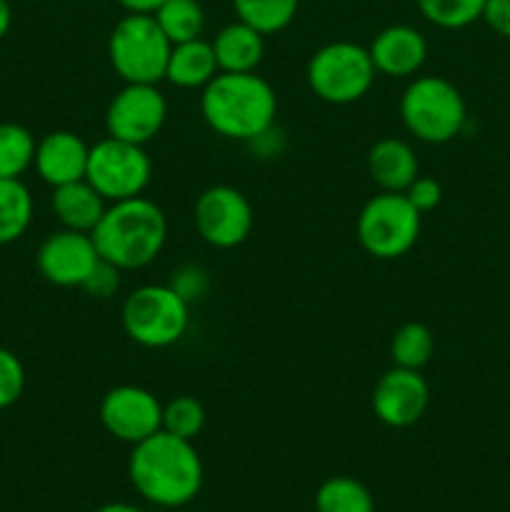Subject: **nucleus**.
<instances>
[{
	"label": "nucleus",
	"mask_w": 510,
	"mask_h": 512,
	"mask_svg": "<svg viewBox=\"0 0 510 512\" xmlns=\"http://www.w3.org/2000/svg\"><path fill=\"white\" fill-rule=\"evenodd\" d=\"M128 475L133 488L148 503L175 510L200 493L205 470L193 440L158 430L143 443L133 445Z\"/></svg>",
	"instance_id": "f257e3e1"
},
{
	"label": "nucleus",
	"mask_w": 510,
	"mask_h": 512,
	"mask_svg": "<svg viewBox=\"0 0 510 512\" xmlns=\"http://www.w3.org/2000/svg\"><path fill=\"white\" fill-rule=\"evenodd\" d=\"M200 113L220 138L250 143L275 125L278 95L258 73H218L203 88Z\"/></svg>",
	"instance_id": "f03ea898"
},
{
	"label": "nucleus",
	"mask_w": 510,
	"mask_h": 512,
	"mask_svg": "<svg viewBox=\"0 0 510 512\" xmlns=\"http://www.w3.org/2000/svg\"><path fill=\"white\" fill-rule=\"evenodd\" d=\"M93 243L100 258L115 268L140 270L153 263L168 240V218L153 200L130 198L108 203L103 218L95 225Z\"/></svg>",
	"instance_id": "7ed1b4c3"
},
{
	"label": "nucleus",
	"mask_w": 510,
	"mask_h": 512,
	"mask_svg": "<svg viewBox=\"0 0 510 512\" xmlns=\"http://www.w3.org/2000/svg\"><path fill=\"white\" fill-rule=\"evenodd\" d=\"M400 120L415 140L443 145L458 138L468 120L465 98L440 75H418L400 98Z\"/></svg>",
	"instance_id": "20e7f679"
},
{
	"label": "nucleus",
	"mask_w": 510,
	"mask_h": 512,
	"mask_svg": "<svg viewBox=\"0 0 510 512\" xmlns=\"http://www.w3.org/2000/svg\"><path fill=\"white\" fill-rule=\"evenodd\" d=\"M120 323L125 335L140 348H170L188 330L190 305L168 283L140 285L123 300Z\"/></svg>",
	"instance_id": "39448f33"
},
{
	"label": "nucleus",
	"mask_w": 510,
	"mask_h": 512,
	"mask_svg": "<svg viewBox=\"0 0 510 512\" xmlns=\"http://www.w3.org/2000/svg\"><path fill=\"white\" fill-rule=\"evenodd\" d=\"M170 43L153 15L128 13L113 25L108 38V60L123 83H155L165 80Z\"/></svg>",
	"instance_id": "423d86ee"
},
{
	"label": "nucleus",
	"mask_w": 510,
	"mask_h": 512,
	"mask_svg": "<svg viewBox=\"0 0 510 512\" xmlns=\"http://www.w3.org/2000/svg\"><path fill=\"white\" fill-rule=\"evenodd\" d=\"M375 65L368 48L350 40H335L315 50L305 68V80L315 98L330 105L358 103L375 83Z\"/></svg>",
	"instance_id": "0eeeda50"
},
{
	"label": "nucleus",
	"mask_w": 510,
	"mask_h": 512,
	"mask_svg": "<svg viewBox=\"0 0 510 512\" xmlns=\"http://www.w3.org/2000/svg\"><path fill=\"white\" fill-rule=\"evenodd\" d=\"M423 213L403 193H383L363 205L355 223L360 248L375 260H395L410 253L420 238Z\"/></svg>",
	"instance_id": "6e6552de"
},
{
	"label": "nucleus",
	"mask_w": 510,
	"mask_h": 512,
	"mask_svg": "<svg viewBox=\"0 0 510 512\" xmlns=\"http://www.w3.org/2000/svg\"><path fill=\"white\" fill-rule=\"evenodd\" d=\"M150 178H153V163L145 153V145L125 143L110 135L90 145L85 180L108 203L138 198L150 185Z\"/></svg>",
	"instance_id": "1a4fd4ad"
},
{
	"label": "nucleus",
	"mask_w": 510,
	"mask_h": 512,
	"mask_svg": "<svg viewBox=\"0 0 510 512\" xmlns=\"http://www.w3.org/2000/svg\"><path fill=\"white\" fill-rule=\"evenodd\" d=\"M193 223L210 248H238L253 230V205L233 185H210L195 200Z\"/></svg>",
	"instance_id": "9d476101"
},
{
	"label": "nucleus",
	"mask_w": 510,
	"mask_h": 512,
	"mask_svg": "<svg viewBox=\"0 0 510 512\" xmlns=\"http://www.w3.org/2000/svg\"><path fill=\"white\" fill-rule=\"evenodd\" d=\"M168 120V100L155 83H125L105 110V130L110 138L145 145L163 130Z\"/></svg>",
	"instance_id": "9b49d317"
},
{
	"label": "nucleus",
	"mask_w": 510,
	"mask_h": 512,
	"mask_svg": "<svg viewBox=\"0 0 510 512\" xmlns=\"http://www.w3.org/2000/svg\"><path fill=\"white\" fill-rule=\"evenodd\" d=\"M100 423L115 440L128 445L163 430V403L140 385H115L100 400Z\"/></svg>",
	"instance_id": "f8f14e48"
},
{
	"label": "nucleus",
	"mask_w": 510,
	"mask_h": 512,
	"mask_svg": "<svg viewBox=\"0 0 510 512\" xmlns=\"http://www.w3.org/2000/svg\"><path fill=\"white\" fill-rule=\"evenodd\" d=\"M430 405L428 380L420 375V370L390 368L375 383L370 395V408L375 418L383 425L395 430L410 428L420 423Z\"/></svg>",
	"instance_id": "ddd939ff"
},
{
	"label": "nucleus",
	"mask_w": 510,
	"mask_h": 512,
	"mask_svg": "<svg viewBox=\"0 0 510 512\" xmlns=\"http://www.w3.org/2000/svg\"><path fill=\"white\" fill-rule=\"evenodd\" d=\"M98 260L93 235L68 228L50 233L35 255L38 273L58 288H80Z\"/></svg>",
	"instance_id": "4468645a"
},
{
	"label": "nucleus",
	"mask_w": 510,
	"mask_h": 512,
	"mask_svg": "<svg viewBox=\"0 0 510 512\" xmlns=\"http://www.w3.org/2000/svg\"><path fill=\"white\" fill-rule=\"evenodd\" d=\"M375 73L385 78H415L428 60V40L413 25H388L368 45Z\"/></svg>",
	"instance_id": "2eb2a0df"
},
{
	"label": "nucleus",
	"mask_w": 510,
	"mask_h": 512,
	"mask_svg": "<svg viewBox=\"0 0 510 512\" xmlns=\"http://www.w3.org/2000/svg\"><path fill=\"white\" fill-rule=\"evenodd\" d=\"M90 145L73 130H53L35 145L33 168L50 188L83 180L88 173Z\"/></svg>",
	"instance_id": "dca6fc26"
},
{
	"label": "nucleus",
	"mask_w": 510,
	"mask_h": 512,
	"mask_svg": "<svg viewBox=\"0 0 510 512\" xmlns=\"http://www.w3.org/2000/svg\"><path fill=\"white\" fill-rule=\"evenodd\" d=\"M368 175L383 193H405L420 175L418 155L400 138H380L368 150Z\"/></svg>",
	"instance_id": "f3484780"
},
{
	"label": "nucleus",
	"mask_w": 510,
	"mask_h": 512,
	"mask_svg": "<svg viewBox=\"0 0 510 512\" xmlns=\"http://www.w3.org/2000/svg\"><path fill=\"white\" fill-rule=\"evenodd\" d=\"M210 45L220 73H255L265 58V35L243 20L223 25Z\"/></svg>",
	"instance_id": "a211bd4d"
},
{
	"label": "nucleus",
	"mask_w": 510,
	"mask_h": 512,
	"mask_svg": "<svg viewBox=\"0 0 510 512\" xmlns=\"http://www.w3.org/2000/svg\"><path fill=\"white\" fill-rule=\"evenodd\" d=\"M108 200L88 183V180H75V183L58 185L53 188L50 210L60 228L80 230V233H93L95 225L103 218Z\"/></svg>",
	"instance_id": "6ab92c4d"
},
{
	"label": "nucleus",
	"mask_w": 510,
	"mask_h": 512,
	"mask_svg": "<svg viewBox=\"0 0 510 512\" xmlns=\"http://www.w3.org/2000/svg\"><path fill=\"white\" fill-rule=\"evenodd\" d=\"M220 73L218 60H215L210 40L195 38L185 43H175L170 48L168 68H165V80L175 88L183 90H203L215 75Z\"/></svg>",
	"instance_id": "aec40b11"
},
{
	"label": "nucleus",
	"mask_w": 510,
	"mask_h": 512,
	"mask_svg": "<svg viewBox=\"0 0 510 512\" xmlns=\"http://www.w3.org/2000/svg\"><path fill=\"white\" fill-rule=\"evenodd\" d=\"M33 223V195L20 178H0V245L25 235Z\"/></svg>",
	"instance_id": "412c9836"
},
{
	"label": "nucleus",
	"mask_w": 510,
	"mask_h": 512,
	"mask_svg": "<svg viewBox=\"0 0 510 512\" xmlns=\"http://www.w3.org/2000/svg\"><path fill=\"white\" fill-rule=\"evenodd\" d=\"M153 18L173 45L203 38L205 10L200 0H163Z\"/></svg>",
	"instance_id": "4be33fe9"
},
{
	"label": "nucleus",
	"mask_w": 510,
	"mask_h": 512,
	"mask_svg": "<svg viewBox=\"0 0 510 512\" xmlns=\"http://www.w3.org/2000/svg\"><path fill=\"white\" fill-rule=\"evenodd\" d=\"M315 512H375V500L360 480L335 475L315 493Z\"/></svg>",
	"instance_id": "5701e85b"
},
{
	"label": "nucleus",
	"mask_w": 510,
	"mask_h": 512,
	"mask_svg": "<svg viewBox=\"0 0 510 512\" xmlns=\"http://www.w3.org/2000/svg\"><path fill=\"white\" fill-rule=\"evenodd\" d=\"M435 353V338L428 325L403 323L390 338V360L395 368L423 370Z\"/></svg>",
	"instance_id": "b1692460"
},
{
	"label": "nucleus",
	"mask_w": 510,
	"mask_h": 512,
	"mask_svg": "<svg viewBox=\"0 0 510 512\" xmlns=\"http://www.w3.org/2000/svg\"><path fill=\"white\" fill-rule=\"evenodd\" d=\"M300 0H233L238 20L263 35H275L288 28L298 15Z\"/></svg>",
	"instance_id": "393cba45"
},
{
	"label": "nucleus",
	"mask_w": 510,
	"mask_h": 512,
	"mask_svg": "<svg viewBox=\"0 0 510 512\" xmlns=\"http://www.w3.org/2000/svg\"><path fill=\"white\" fill-rule=\"evenodd\" d=\"M35 138L25 125L0 123V178H20L35 160Z\"/></svg>",
	"instance_id": "a878e982"
},
{
	"label": "nucleus",
	"mask_w": 510,
	"mask_h": 512,
	"mask_svg": "<svg viewBox=\"0 0 510 512\" xmlns=\"http://www.w3.org/2000/svg\"><path fill=\"white\" fill-rule=\"evenodd\" d=\"M420 15L443 30H460L483 18L485 0H415Z\"/></svg>",
	"instance_id": "bb28decb"
},
{
	"label": "nucleus",
	"mask_w": 510,
	"mask_h": 512,
	"mask_svg": "<svg viewBox=\"0 0 510 512\" xmlns=\"http://www.w3.org/2000/svg\"><path fill=\"white\" fill-rule=\"evenodd\" d=\"M205 428V408L193 395H178V398L163 403V430L178 435L183 440H195Z\"/></svg>",
	"instance_id": "cd10ccee"
},
{
	"label": "nucleus",
	"mask_w": 510,
	"mask_h": 512,
	"mask_svg": "<svg viewBox=\"0 0 510 512\" xmlns=\"http://www.w3.org/2000/svg\"><path fill=\"white\" fill-rule=\"evenodd\" d=\"M168 285L190 305L205 298L210 290V273L200 263H183L170 273Z\"/></svg>",
	"instance_id": "c85d7f7f"
},
{
	"label": "nucleus",
	"mask_w": 510,
	"mask_h": 512,
	"mask_svg": "<svg viewBox=\"0 0 510 512\" xmlns=\"http://www.w3.org/2000/svg\"><path fill=\"white\" fill-rule=\"evenodd\" d=\"M25 390V368L18 355L0 348V410L10 408L20 400Z\"/></svg>",
	"instance_id": "c756f323"
},
{
	"label": "nucleus",
	"mask_w": 510,
	"mask_h": 512,
	"mask_svg": "<svg viewBox=\"0 0 510 512\" xmlns=\"http://www.w3.org/2000/svg\"><path fill=\"white\" fill-rule=\"evenodd\" d=\"M120 273H123V270L115 268L113 263H108V260L100 258L98 263H95V268L90 270V275L85 278V283L80 285V288H83L85 293L90 295V298L108 300V298H113L115 293H118Z\"/></svg>",
	"instance_id": "7c9ffc66"
},
{
	"label": "nucleus",
	"mask_w": 510,
	"mask_h": 512,
	"mask_svg": "<svg viewBox=\"0 0 510 512\" xmlns=\"http://www.w3.org/2000/svg\"><path fill=\"white\" fill-rule=\"evenodd\" d=\"M403 195L413 203V208L418 210V213H430V210L438 208L440 200H443V188H440V183L435 178L418 175V178L405 188Z\"/></svg>",
	"instance_id": "2f4dec72"
},
{
	"label": "nucleus",
	"mask_w": 510,
	"mask_h": 512,
	"mask_svg": "<svg viewBox=\"0 0 510 512\" xmlns=\"http://www.w3.org/2000/svg\"><path fill=\"white\" fill-rule=\"evenodd\" d=\"M483 20L493 33L510 40V0H485Z\"/></svg>",
	"instance_id": "473e14b6"
},
{
	"label": "nucleus",
	"mask_w": 510,
	"mask_h": 512,
	"mask_svg": "<svg viewBox=\"0 0 510 512\" xmlns=\"http://www.w3.org/2000/svg\"><path fill=\"white\" fill-rule=\"evenodd\" d=\"M125 13H148L153 15L163 0H115Z\"/></svg>",
	"instance_id": "72a5a7b5"
},
{
	"label": "nucleus",
	"mask_w": 510,
	"mask_h": 512,
	"mask_svg": "<svg viewBox=\"0 0 510 512\" xmlns=\"http://www.w3.org/2000/svg\"><path fill=\"white\" fill-rule=\"evenodd\" d=\"M10 25H13V8L8 0H0V40L10 33Z\"/></svg>",
	"instance_id": "f704fd0d"
},
{
	"label": "nucleus",
	"mask_w": 510,
	"mask_h": 512,
	"mask_svg": "<svg viewBox=\"0 0 510 512\" xmlns=\"http://www.w3.org/2000/svg\"><path fill=\"white\" fill-rule=\"evenodd\" d=\"M95 512H145V510L135 508V505H130V503H108V505H103V508H98Z\"/></svg>",
	"instance_id": "c9c22d12"
},
{
	"label": "nucleus",
	"mask_w": 510,
	"mask_h": 512,
	"mask_svg": "<svg viewBox=\"0 0 510 512\" xmlns=\"http://www.w3.org/2000/svg\"><path fill=\"white\" fill-rule=\"evenodd\" d=\"M175 512H193V510H178V508H175Z\"/></svg>",
	"instance_id": "e433bc0d"
}]
</instances>
